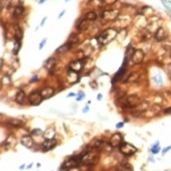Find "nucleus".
<instances>
[{
    "mask_svg": "<svg viewBox=\"0 0 171 171\" xmlns=\"http://www.w3.org/2000/svg\"><path fill=\"white\" fill-rule=\"evenodd\" d=\"M118 31L115 29H112V27H109V29L104 30V31L101 33V34L98 35L97 37V41L100 45H106L108 44L109 42H111L112 40L117 36Z\"/></svg>",
    "mask_w": 171,
    "mask_h": 171,
    "instance_id": "nucleus-1",
    "label": "nucleus"
},
{
    "mask_svg": "<svg viewBox=\"0 0 171 171\" xmlns=\"http://www.w3.org/2000/svg\"><path fill=\"white\" fill-rule=\"evenodd\" d=\"M81 163V155H76V157H72L69 160H67L65 162L62 164V166L60 167L61 170H69L75 167L79 166Z\"/></svg>",
    "mask_w": 171,
    "mask_h": 171,
    "instance_id": "nucleus-2",
    "label": "nucleus"
},
{
    "mask_svg": "<svg viewBox=\"0 0 171 171\" xmlns=\"http://www.w3.org/2000/svg\"><path fill=\"white\" fill-rule=\"evenodd\" d=\"M98 154L95 152L87 151L81 154V163L86 164V165H92L98 161Z\"/></svg>",
    "mask_w": 171,
    "mask_h": 171,
    "instance_id": "nucleus-3",
    "label": "nucleus"
},
{
    "mask_svg": "<svg viewBox=\"0 0 171 171\" xmlns=\"http://www.w3.org/2000/svg\"><path fill=\"white\" fill-rule=\"evenodd\" d=\"M119 148V152L122 155H125V157H130V155H133L137 152V148L134 147L133 145L129 144L127 142L122 141L120 146L118 147Z\"/></svg>",
    "mask_w": 171,
    "mask_h": 171,
    "instance_id": "nucleus-4",
    "label": "nucleus"
},
{
    "mask_svg": "<svg viewBox=\"0 0 171 171\" xmlns=\"http://www.w3.org/2000/svg\"><path fill=\"white\" fill-rule=\"evenodd\" d=\"M140 103H141V100H140V98L138 96L131 95L125 99V101L123 102V107L124 108H128V109L136 108Z\"/></svg>",
    "mask_w": 171,
    "mask_h": 171,
    "instance_id": "nucleus-5",
    "label": "nucleus"
},
{
    "mask_svg": "<svg viewBox=\"0 0 171 171\" xmlns=\"http://www.w3.org/2000/svg\"><path fill=\"white\" fill-rule=\"evenodd\" d=\"M43 97H42L40 92H37V91H33L29 95V98H27V101L30 105L32 106H38L42 101H43Z\"/></svg>",
    "mask_w": 171,
    "mask_h": 171,
    "instance_id": "nucleus-6",
    "label": "nucleus"
},
{
    "mask_svg": "<svg viewBox=\"0 0 171 171\" xmlns=\"http://www.w3.org/2000/svg\"><path fill=\"white\" fill-rule=\"evenodd\" d=\"M118 15H119L118 10H105L103 11L101 17L105 21H114L117 19Z\"/></svg>",
    "mask_w": 171,
    "mask_h": 171,
    "instance_id": "nucleus-7",
    "label": "nucleus"
},
{
    "mask_svg": "<svg viewBox=\"0 0 171 171\" xmlns=\"http://www.w3.org/2000/svg\"><path fill=\"white\" fill-rule=\"evenodd\" d=\"M144 58H145L144 51L141 50V49H137V50L133 52L131 60H132L134 65H140V64H142V62L144 61Z\"/></svg>",
    "mask_w": 171,
    "mask_h": 171,
    "instance_id": "nucleus-8",
    "label": "nucleus"
},
{
    "mask_svg": "<svg viewBox=\"0 0 171 171\" xmlns=\"http://www.w3.org/2000/svg\"><path fill=\"white\" fill-rule=\"evenodd\" d=\"M122 143V136L120 133H114V135L111 137L109 141V145L112 147V148H117L119 147L120 144Z\"/></svg>",
    "mask_w": 171,
    "mask_h": 171,
    "instance_id": "nucleus-9",
    "label": "nucleus"
},
{
    "mask_svg": "<svg viewBox=\"0 0 171 171\" xmlns=\"http://www.w3.org/2000/svg\"><path fill=\"white\" fill-rule=\"evenodd\" d=\"M56 145H57V141L54 138H51V139L45 138L43 143H42V151L49 152V151H51L53 148H55Z\"/></svg>",
    "mask_w": 171,
    "mask_h": 171,
    "instance_id": "nucleus-10",
    "label": "nucleus"
},
{
    "mask_svg": "<svg viewBox=\"0 0 171 171\" xmlns=\"http://www.w3.org/2000/svg\"><path fill=\"white\" fill-rule=\"evenodd\" d=\"M126 65H127V57H124V61H123V64H122V66L120 67V69H118V72H117V74L114 75V80L112 82H117L118 80H120V79L123 77L125 72H126Z\"/></svg>",
    "mask_w": 171,
    "mask_h": 171,
    "instance_id": "nucleus-11",
    "label": "nucleus"
},
{
    "mask_svg": "<svg viewBox=\"0 0 171 171\" xmlns=\"http://www.w3.org/2000/svg\"><path fill=\"white\" fill-rule=\"evenodd\" d=\"M68 81H69V83H71V84H74L76 82H78L79 81V72L69 69H68Z\"/></svg>",
    "mask_w": 171,
    "mask_h": 171,
    "instance_id": "nucleus-12",
    "label": "nucleus"
},
{
    "mask_svg": "<svg viewBox=\"0 0 171 171\" xmlns=\"http://www.w3.org/2000/svg\"><path fill=\"white\" fill-rule=\"evenodd\" d=\"M21 144L27 149H31L33 145H34V141H33L31 136L26 135V136L22 137V139H21Z\"/></svg>",
    "mask_w": 171,
    "mask_h": 171,
    "instance_id": "nucleus-13",
    "label": "nucleus"
},
{
    "mask_svg": "<svg viewBox=\"0 0 171 171\" xmlns=\"http://www.w3.org/2000/svg\"><path fill=\"white\" fill-rule=\"evenodd\" d=\"M154 37L155 39V41H163L164 39L166 37V32H165V29H163V27L160 26L158 29L155 30V33L154 35Z\"/></svg>",
    "mask_w": 171,
    "mask_h": 171,
    "instance_id": "nucleus-14",
    "label": "nucleus"
},
{
    "mask_svg": "<svg viewBox=\"0 0 171 171\" xmlns=\"http://www.w3.org/2000/svg\"><path fill=\"white\" fill-rule=\"evenodd\" d=\"M69 69H72V71H74V72H79L82 69H83V64H82V61L81 60L72 61V62L69 64Z\"/></svg>",
    "mask_w": 171,
    "mask_h": 171,
    "instance_id": "nucleus-15",
    "label": "nucleus"
},
{
    "mask_svg": "<svg viewBox=\"0 0 171 171\" xmlns=\"http://www.w3.org/2000/svg\"><path fill=\"white\" fill-rule=\"evenodd\" d=\"M15 100H16V102L18 104H20V105H24L26 102V93H24L23 90L18 91Z\"/></svg>",
    "mask_w": 171,
    "mask_h": 171,
    "instance_id": "nucleus-16",
    "label": "nucleus"
},
{
    "mask_svg": "<svg viewBox=\"0 0 171 171\" xmlns=\"http://www.w3.org/2000/svg\"><path fill=\"white\" fill-rule=\"evenodd\" d=\"M6 124L12 127H21L24 125V121L19 119V118H9V119L6 121Z\"/></svg>",
    "mask_w": 171,
    "mask_h": 171,
    "instance_id": "nucleus-17",
    "label": "nucleus"
},
{
    "mask_svg": "<svg viewBox=\"0 0 171 171\" xmlns=\"http://www.w3.org/2000/svg\"><path fill=\"white\" fill-rule=\"evenodd\" d=\"M90 23H91V21L84 18V20H82L81 22L77 24V27H76V29H77L78 31H84V30H86L90 27Z\"/></svg>",
    "mask_w": 171,
    "mask_h": 171,
    "instance_id": "nucleus-18",
    "label": "nucleus"
},
{
    "mask_svg": "<svg viewBox=\"0 0 171 171\" xmlns=\"http://www.w3.org/2000/svg\"><path fill=\"white\" fill-rule=\"evenodd\" d=\"M42 97H43V99H49V98H51L52 96L54 95L55 91L52 87H46L44 88V89H42L40 91Z\"/></svg>",
    "mask_w": 171,
    "mask_h": 171,
    "instance_id": "nucleus-19",
    "label": "nucleus"
},
{
    "mask_svg": "<svg viewBox=\"0 0 171 171\" xmlns=\"http://www.w3.org/2000/svg\"><path fill=\"white\" fill-rule=\"evenodd\" d=\"M72 45L69 43V42H67V43H65L64 45H62V46H60L59 48L57 49L56 51H55V53L56 54H61V55H63V54H65L67 53L69 50H71V48H72Z\"/></svg>",
    "mask_w": 171,
    "mask_h": 171,
    "instance_id": "nucleus-20",
    "label": "nucleus"
},
{
    "mask_svg": "<svg viewBox=\"0 0 171 171\" xmlns=\"http://www.w3.org/2000/svg\"><path fill=\"white\" fill-rule=\"evenodd\" d=\"M140 14L145 17H152V16H154L155 11H154V9L152 7H150V6H144V7L141 9V11H140Z\"/></svg>",
    "mask_w": 171,
    "mask_h": 171,
    "instance_id": "nucleus-21",
    "label": "nucleus"
},
{
    "mask_svg": "<svg viewBox=\"0 0 171 171\" xmlns=\"http://www.w3.org/2000/svg\"><path fill=\"white\" fill-rule=\"evenodd\" d=\"M55 65H56V59L53 58V57L48 58V59L44 62V68L47 69L48 71H50V72L52 71V69H53Z\"/></svg>",
    "mask_w": 171,
    "mask_h": 171,
    "instance_id": "nucleus-22",
    "label": "nucleus"
},
{
    "mask_svg": "<svg viewBox=\"0 0 171 171\" xmlns=\"http://www.w3.org/2000/svg\"><path fill=\"white\" fill-rule=\"evenodd\" d=\"M15 141H16V138H15L14 136L10 135L7 139L5 140V142L3 143L2 145L5 147L6 150H9V149H11L13 146H15Z\"/></svg>",
    "mask_w": 171,
    "mask_h": 171,
    "instance_id": "nucleus-23",
    "label": "nucleus"
},
{
    "mask_svg": "<svg viewBox=\"0 0 171 171\" xmlns=\"http://www.w3.org/2000/svg\"><path fill=\"white\" fill-rule=\"evenodd\" d=\"M105 145V142L103 140H100V139H97V140H94V141L91 143L89 145V149L90 150H96V149H100Z\"/></svg>",
    "mask_w": 171,
    "mask_h": 171,
    "instance_id": "nucleus-24",
    "label": "nucleus"
},
{
    "mask_svg": "<svg viewBox=\"0 0 171 171\" xmlns=\"http://www.w3.org/2000/svg\"><path fill=\"white\" fill-rule=\"evenodd\" d=\"M23 29L22 27L19 26H15V32H14V37L15 39H17V40H21V39L23 38Z\"/></svg>",
    "mask_w": 171,
    "mask_h": 171,
    "instance_id": "nucleus-25",
    "label": "nucleus"
},
{
    "mask_svg": "<svg viewBox=\"0 0 171 171\" xmlns=\"http://www.w3.org/2000/svg\"><path fill=\"white\" fill-rule=\"evenodd\" d=\"M24 12V8L23 7L22 5L21 6H17V7L14 8V12H13V17L14 18H19L23 15V13Z\"/></svg>",
    "mask_w": 171,
    "mask_h": 171,
    "instance_id": "nucleus-26",
    "label": "nucleus"
},
{
    "mask_svg": "<svg viewBox=\"0 0 171 171\" xmlns=\"http://www.w3.org/2000/svg\"><path fill=\"white\" fill-rule=\"evenodd\" d=\"M84 18H85V19L91 21V22H94V21L97 20L98 16H97V14L95 13V12L89 11V12H87V13L84 15Z\"/></svg>",
    "mask_w": 171,
    "mask_h": 171,
    "instance_id": "nucleus-27",
    "label": "nucleus"
},
{
    "mask_svg": "<svg viewBox=\"0 0 171 171\" xmlns=\"http://www.w3.org/2000/svg\"><path fill=\"white\" fill-rule=\"evenodd\" d=\"M55 136V130L53 128H48V129L44 132V137L46 139H51V138H54Z\"/></svg>",
    "mask_w": 171,
    "mask_h": 171,
    "instance_id": "nucleus-28",
    "label": "nucleus"
},
{
    "mask_svg": "<svg viewBox=\"0 0 171 171\" xmlns=\"http://www.w3.org/2000/svg\"><path fill=\"white\" fill-rule=\"evenodd\" d=\"M21 46H22V44H21V40H17V39H15V44H14V49H13V54L14 55H17L18 53H19Z\"/></svg>",
    "mask_w": 171,
    "mask_h": 171,
    "instance_id": "nucleus-29",
    "label": "nucleus"
},
{
    "mask_svg": "<svg viewBox=\"0 0 171 171\" xmlns=\"http://www.w3.org/2000/svg\"><path fill=\"white\" fill-rule=\"evenodd\" d=\"M68 42H69V43H71L72 45L77 43V42H78V36H77V34H76V33H72L71 36H69Z\"/></svg>",
    "mask_w": 171,
    "mask_h": 171,
    "instance_id": "nucleus-30",
    "label": "nucleus"
},
{
    "mask_svg": "<svg viewBox=\"0 0 171 171\" xmlns=\"http://www.w3.org/2000/svg\"><path fill=\"white\" fill-rule=\"evenodd\" d=\"M152 81H154L157 85H161L162 84V77H161V75L160 73H157V74H155L154 77H152Z\"/></svg>",
    "mask_w": 171,
    "mask_h": 171,
    "instance_id": "nucleus-31",
    "label": "nucleus"
},
{
    "mask_svg": "<svg viewBox=\"0 0 171 171\" xmlns=\"http://www.w3.org/2000/svg\"><path fill=\"white\" fill-rule=\"evenodd\" d=\"M30 134H31V136H34V137H36V136L41 137V136L44 135V132L41 129H39V128H36V129H33Z\"/></svg>",
    "mask_w": 171,
    "mask_h": 171,
    "instance_id": "nucleus-32",
    "label": "nucleus"
},
{
    "mask_svg": "<svg viewBox=\"0 0 171 171\" xmlns=\"http://www.w3.org/2000/svg\"><path fill=\"white\" fill-rule=\"evenodd\" d=\"M160 151V142H157L155 143V145L152 146V148L151 149V152H152V154H154V155H157L158 154Z\"/></svg>",
    "mask_w": 171,
    "mask_h": 171,
    "instance_id": "nucleus-33",
    "label": "nucleus"
},
{
    "mask_svg": "<svg viewBox=\"0 0 171 171\" xmlns=\"http://www.w3.org/2000/svg\"><path fill=\"white\" fill-rule=\"evenodd\" d=\"M1 82H2V85L4 84V83L6 85H8V84L12 83V80H11V78H10V76H9V75H5V76H3V77H2Z\"/></svg>",
    "mask_w": 171,
    "mask_h": 171,
    "instance_id": "nucleus-34",
    "label": "nucleus"
},
{
    "mask_svg": "<svg viewBox=\"0 0 171 171\" xmlns=\"http://www.w3.org/2000/svg\"><path fill=\"white\" fill-rule=\"evenodd\" d=\"M117 169L118 170H132L133 167L129 165V164H122V165L118 167Z\"/></svg>",
    "mask_w": 171,
    "mask_h": 171,
    "instance_id": "nucleus-35",
    "label": "nucleus"
},
{
    "mask_svg": "<svg viewBox=\"0 0 171 171\" xmlns=\"http://www.w3.org/2000/svg\"><path fill=\"white\" fill-rule=\"evenodd\" d=\"M22 0H11V2H10V5L11 6H14V8L15 7H17V6H21L22 5Z\"/></svg>",
    "mask_w": 171,
    "mask_h": 171,
    "instance_id": "nucleus-36",
    "label": "nucleus"
},
{
    "mask_svg": "<svg viewBox=\"0 0 171 171\" xmlns=\"http://www.w3.org/2000/svg\"><path fill=\"white\" fill-rule=\"evenodd\" d=\"M161 3L163 4V6L168 10H171V2L167 1V0H161Z\"/></svg>",
    "mask_w": 171,
    "mask_h": 171,
    "instance_id": "nucleus-37",
    "label": "nucleus"
},
{
    "mask_svg": "<svg viewBox=\"0 0 171 171\" xmlns=\"http://www.w3.org/2000/svg\"><path fill=\"white\" fill-rule=\"evenodd\" d=\"M77 97H76V101H81L82 99H84L85 98V94L83 92H79L78 95H76Z\"/></svg>",
    "mask_w": 171,
    "mask_h": 171,
    "instance_id": "nucleus-38",
    "label": "nucleus"
},
{
    "mask_svg": "<svg viewBox=\"0 0 171 171\" xmlns=\"http://www.w3.org/2000/svg\"><path fill=\"white\" fill-rule=\"evenodd\" d=\"M46 40H47V39H46V38L42 39L41 43H40V44H39V49H40V50H41V49H42V48H43V46H44V45H45V44H46Z\"/></svg>",
    "mask_w": 171,
    "mask_h": 171,
    "instance_id": "nucleus-39",
    "label": "nucleus"
},
{
    "mask_svg": "<svg viewBox=\"0 0 171 171\" xmlns=\"http://www.w3.org/2000/svg\"><path fill=\"white\" fill-rule=\"evenodd\" d=\"M170 150H171V146H168V147H166V148H164L162 150V155H165L167 152L170 151Z\"/></svg>",
    "mask_w": 171,
    "mask_h": 171,
    "instance_id": "nucleus-40",
    "label": "nucleus"
},
{
    "mask_svg": "<svg viewBox=\"0 0 171 171\" xmlns=\"http://www.w3.org/2000/svg\"><path fill=\"white\" fill-rule=\"evenodd\" d=\"M117 128H118V129H120V128H122L124 126V122H118V123H117Z\"/></svg>",
    "mask_w": 171,
    "mask_h": 171,
    "instance_id": "nucleus-41",
    "label": "nucleus"
},
{
    "mask_svg": "<svg viewBox=\"0 0 171 171\" xmlns=\"http://www.w3.org/2000/svg\"><path fill=\"white\" fill-rule=\"evenodd\" d=\"M102 2H106V3H108V4H112V3H114L117 0H101Z\"/></svg>",
    "mask_w": 171,
    "mask_h": 171,
    "instance_id": "nucleus-42",
    "label": "nucleus"
},
{
    "mask_svg": "<svg viewBox=\"0 0 171 171\" xmlns=\"http://www.w3.org/2000/svg\"><path fill=\"white\" fill-rule=\"evenodd\" d=\"M38 81V76L37 75H34L33 77L31 78V80H30V82H36Z\"/></svg>",
    "mask_w": 171,
    "mask_h": 171,
    "instance_id": "nucleus-43",
    "label": "nucleus"
},
{
    "mask_svg": "<svg viewBox=\"0 0 171 171\" xmlns=\"http://www.w3.org/2000/svg\"><path fill=\"white\" fill-rule=\"evenodd\" d=\"M167 72H168V74H169V76L171 77V64L168 66V68H167Z\"/></svg>",
    "mask_w": 171,
    "mask_h": 171,
    "instance_id": "nucleus-44",
    "label": "nucleus"
},
{
    "mask_svg": "<svg viewBox=\"0 0 171 171\" xmlns=\"http://www.w3.org/2000/svg\"><path fill=\"white\" fill-rule=\"evenodd\" d=\"M47 20V17H45V18H43V19H42V21H41V24H40V26H42L44 24V23H45V21Z\"/></svg>",
    "mask_w": 171,
    "mask_h": 171,
    "instance_id": "nucleus-45",
    "label": "nucleus"
},
{
    "mask_svg": "<svg viewBox=\"0 0 171 171\" xmlns=\"http://www.w3.org/2000/svg\"><path fill=\"white\" fill-rule=\"evenodd\" d=\"M102 99H103V95H102V94H99V95L97 96V100L98 101H101Z\"/></svg>",
    "mask_w": 171,
    "mask_h": 171,
    "instance_id": "nucleus-46",
    "label": "nucleus"
},
{
    "mask_svg": "<svg viewBox=\"0 0 171 171\" xmlns=\"http://www.w3.org/2000/svg\"><path fill=\"white\" fill-rule=\"evenodd\" d=\"M74 96H75V94H74V93H72V92H71L67 97H68V98H71V97H74Z\"/></svg>",
    "mask_w": 171,
    "mask_h": 171,
    "instance_id": "nucleus-47",
    "label": "nucleus"
},
{
    "mask_svg": "<svg viewBox=\"0 0 171 171\" xmlns=\"http://www.w3.org/2000/svg\"><path fill=\"white\" fill-rule=\"evenodd\" d=\"M65 13H66V11H65V10H64V11L62 12V13H61V14L59 15V17H58V18H59V19H60V18H62V17L64 16V14H65Z\"/></svg>",
    "mask_w": 171,
    "mask_h": 171,
    "instance_id": "nucleus-48",
    "label": "nucleus"
},
{
    "mask_svg": "<svg viewBox=\"0 0 171 171\" xmlns=\"http://www.w3.org/2000/svg\"><path fill=\"white\" fill-rule=\"evenodd\" d=\"M88 109H89V108H88V106H87V107H85V108L83 109V112H88Z\"/></svg>",
    "mask_w": 171,
    "mask_h": 171,
    "instance_id": "nucleus-49",
    "label": "nucleus"
},
{
    "mask_svg": "<svg viewBox=\"0 0 171 171\" xmlns=\"http://www.w3.org/2000/svg\"><path fill=\"white\" fill-rule=\"evenodd\" d=\"M164 112H165V114H169V112H171V109H165V111H164Z\"/></svg>",
    "mask_w": 171,
    "mask_h": 171,
    "instance_id": "nucleus-50",
    "label": "nucleus"
},
{
    "mask_svg": "<svg viewBox=\"0 0 171 171\" xmlns=\"http://www.w3.org/2000/svg\"><path fill=\"white\" fill-rule=\"evenodd\" d=\"M46 1V0H39V2H38V4H43V3Z\"/></svg>",
    "mask_w": 171,
    "mask_h": 171,
    "instance_id": "nucleus-51",
    "label": "nucleus"
},
{
    "mask_svg": "<svg viewBox=\"0 0 171 171\" xmlns=\"http://www.w3.org/2000/svg\"><path fill=\"white\" fill-rule=\"evenodd\" d=\"M31 166H32V163H30V164H29V165L26 166V168H29H29H30V167H31Z\"/></svg>",
    "mask_w": 171,
    "mask_h": 171,
    "instance_id": "nucleus-52",
    "label": "nucleus"
},
{
    "mask_svg": "<svg viewBox=\"0 0 171 171\" xmlns=\"http://www.w3.org/2000/svg\"><path fill=\"white\" fill-rule=\"evenodd\" d=\"M24 164H23V165H21L20 166V169H24Z\"/></svg>",
    "mask_w": 171,
    "mask_h": 171,
    "instance_id": "nucleus-53",
    "label": "nucleus"
},
{
    "mask_svg": "<svg viewBox=\"0 0 171 171\" xmlns=\"http://www.w3.org/2000/svg\"><path fill=\"white\" fill-rule=\"evenodd\" d=\"M65 1H66V2H69V0H65Z\"/></svg>",
    "mask_w": 171,
    "mask_h": 171,
    "instance_id": "nucleus-54",
    "label": "nucleus"
},
{
    "mask_svg": "<svg viewBox=\"0 0 171 171\" xmlns=\"http://www.w3.org/2000/svg\"><path fill=\"white\" fill-rule=\"evenodd\" d=\"M170 58H171V51H170Z\"/></svg>",
    "mask_w": 171,
    "mask_h": 171,
    "instance_id": "nucleus-55",
    "label": "nucleus"
}]
</instances>
